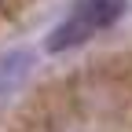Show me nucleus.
<instances>
[{"label":"nucleus","instance_id":"obj_1","mask_svg":"<svg viewBox=\"0 0 132 132\" xmlns=\"http://www.w3.org/2000/svg\"><path fill=\"white\" fill-rule=\"evenodd\" d=\"M121 7H125L121 0H81V4L48 33V52L59 55V52H70V48L88 44L95 33H103L106 26L118 22Z\"/></svg>","mask_w":132,"mask_h":132}]
</instances>
